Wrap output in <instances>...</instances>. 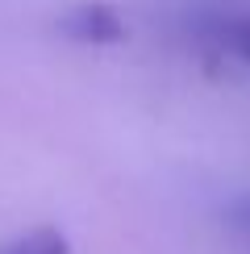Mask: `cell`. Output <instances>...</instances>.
<instances>
[{
	"label": "cell",
	"instance_id": "6da1fadb",
	"mask_svg": "<svg viewBox=\"0 0 250 254\" xmlns=\"http://www.w3.org/2000/svg\"><path fill=\"white\" fill-rule=\"evenodd\" d=\"M62 29H67V38L83 42V46H113V42L125 38L121 17L113 13L109 4H79V8H71L67 21H62Z\"/></svg>",
	"mask_w": 250,
	"mask_h": 254
},
{
	"label": "cell",
	"instance_id": "7a4b0ae2",
	"mask_svg": "<svg viewBox=\"0 0 250 254\" xmlns=\"http://www.w3.org/2000/svg\"><path fill=\"white\" fill-rule=\"evenodd\" d=\"M0 254H71V242L62 229L42 225V229H29V234H17L13 242H4Z\"/></svg>",
	"mask_w": 250,
	"mask_h": 254
},
{
	"label": "cell",
	"instance_id": "3957f363",
	"mask_svg": "<svg viewBox=\"0 0 250 254\" xmlns=\"http://www.w3.org/2000/svg\"><path fill=\"white\" fill-rule=\"evenodd\" d=\"M221 42L229 46V55H234V59H242L246 67H250V13L229 17L225 25H221Z\"/></svg>",
	"mask_w": 250,
	"mask_h": 254
}]
</instances>
